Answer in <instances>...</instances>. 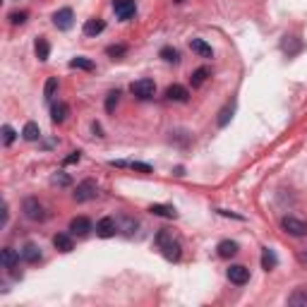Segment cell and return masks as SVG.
Segmentation results:
<instances>
[{"instance_id":"obj_11","label":"cell","mask_w":307,"mask_h":307,"mask_svg":"<svg viewBox=\"0 0 307 307\" xmlns=\"http://www.w3.org/2000/svg\"><path fill=\"white\" fill-rule=\"evenodd\" d=\"M91 231V221L87 216H74L72 221H70V233L72 235H87Z\"/></svg>"},{"instance_id":"obj_4","label":"cell","mask_w":307,"mask_h":307,"mask_svg":"<svg viewBox=\"0 0 307 307\" xmlns=\"http://www.w3.org/2000/svg\"><path fill=\"white\" fill-rule=\"evenodd\" d=\"M130 91L135 94L137 99L146 101V99H151L154 94H156V82H154V80H137V82L130 84Z\"/></svg>"},{"instance_id":"obj_29","label":"cell","mask_w":307,"mask_h":307,"mask_svg":"<svg viewBox=\"0 0 307 307\" xmlns=\"http://www.w3.org/2000/svg\"><path fill=\"white\" fill-rule=\"evenodd\" d=\"M15 137H17V132L12 130V125H3V144L10 146L15 142Z\"/></svg>"},{"instance_id":"obj_37","label":"cell","mask_w":307,"mask_h":307,"mask_svg":"<svg viewBox=\"0 0 307 307\" xmlns=\"http://www.w3.org/2000/svg\"><path fill=\"white\" fill-rule=\"evenodd\" d=\"M91 130H94V135H96V137H103V130H101L99 123H94V125H91Z\"/></svg>"},{"instance_id":"obj_31","label":"cell","mask_w":307,"mask_h":307,"mask_svg":"<svg viewBox=\"0 0 307 307\" xmlns=\"http://www.w3.org/2000/svg\"><path fill=\"white\" fill-rule=\"evenodd\" d=\"M118 99H120V91H110L108 96H106V110H108V113H113V110H116V106H118Z\"/></svg>"},{"instance_id":"obj_7","label":"cell","mask_w":307,"mask_h":307,"mask_svg":"<svg viewBox=\"0 0 307 307\" xmlns=\"http://www.w3.org/2000/svg\"><path fill=\"white\" fill-rule=\"evenodd\" d=\"M228 281L235 283V286H245L250 281V269L243 266V264H231L228 266Z\"/></svg>"},{"instance_id":"obj_17","label":"cell","mask_w":307,"mask_h":307,"mask_svg":"<svg viewBox=\"0 0 307 307\" xmlns=\"http://www.w3.org/2000/svg\"><path fill=\"white\" fill-rule=\"evenodd\" d=\"M149 211H151L154 216L178 218V211H175V207H171V204H151V207H149Z\"/></svg>"},{"instance_id":"obj_30","label":"cell","mask_w":307,"mask_h":307,"mask_svg":"<svg viewBox=\"0 0 307 307\" xmlns=\"http://www.w3.org/2000/svg\"><path fill=\"white\" fill-rule=\"evenodd\" d=\"M231 118H233V106L228 103L226 108H223V110H221V113H218V127H226V125H228V120H231Z\"/></svg>"},{"instance_id":"obj_28","label":"cell","mask_w":307,"mask_h":307,"mask_svg":"<svg viewBox=\"0 0 307 307\" xmlns=\"http://www.w3.org/2000/svg\"><path fill=\"white\" fill-rule=\"evenodd\" d=\"M125 53H127V46H123V44L108 46V48H106V55H108V58H113V60H116V58H120V55H125Z\"/></svg>"},{"instance_id":"obj_6","label":"cell","mask_w":307,"mask_h":307,"mask_svg":"<svg viewBox=\"0 0 307 307\" xmlns=\"http://www.w3.org/2000/svg\"><path fill=\"white\" fill-rule=\"evenodd\" d=\"M99 195V185L94 180H82L80 185H77V190H74V199L77 202H89V199H94Z\"/></svg>"},{"instance_id":"obj_35","label":"cell","mask_w":307,"mask_h":307,"mask_svg":"<svg viewBox=\"0 0 307 307\" xmlns=\"http://www.w3.org/2000/svg\"><path fill=\"white\" fill-rule=\"evenodd\" d=\"M53 185H70V178L65 175V173H58V175H53Z\"/></svg>"},{"instance_id":"obj_8","label":"cell","mask_w":307,"mask_h":307,"mask_svg":"<svg viewBox=\"0 0 307 307\" xmlns=\"http://www.w3.org/2000/svg\"><path fill=\"white\" fill-rule=\"evenodd\" d=\"M120 231V226H118V221L113 216H103L96 223V233H99V238H113V235Z\"/></svg>"},{"instance_id":"obj_18","label":"cell","mask_w":307,"mask_h":307,"mask_svg":"<svg viewBox=\"0 0 307 307\" xmlns=\"http://www.w3.org/2000/svg\"><path fill=\"white\" fill-rule=\"evenodd\" d=\"M34 51H36V58L41 63L48 60V55H51V44H48V39L46 36H39L36 39V46H34Z\"/></svg>"},{"instance_id":"obj_26","label":"cell","mask_w":307,"mask_h":307,"mask_svg":"<svg viewBox=\"0 0 307 307\" xmlns=\"http://www.w3.org/2000/svg\"><path fill=\"white\" fill-rule=\"evenodd\" d=\"M161 58L166 63H178L180 60V53L175 48H171V46H166V48H161Z\"/></svg>"},{"instance_id":"obj_39","label":"cell","mask_w":307,"mask_h":307,"mask_svg":"<svg viewBox=\"0 0 307 307\" xmlns=\"http://www.w3.org/2000/svg\"><path fill=\"white\" fill-rule=\"evenodd\" d=\"M302 257H305V259H307V250H305V254H302Z\"/></svg>"},{"instance_id":"obj_21","label":"cell","mask_w":307,"mask_h":307,"mask_svg":"<svg viewBox=\"0 0 307 307\" xmlns=\"http://www.w3.org/2000/svg\"><path fill=\"white\" fill-rule=\"evenodd\" d=\"M22 137H24L27 142H36L39 137H41V127H39L34 120H29L27 125H24V130H22Z\"/></svg>"},{"instance_id":"obj_15","label":"cell","mask_w":307,"mask_h":307,"mask_svg":"<svg viewBox=\"0 0 307 307\" xmlns=\"http://www.w3.org/2000/svg\"><path fill=\"white\" fill-rule=\"evenodd\" d=\"M190 48H192V53H197L199 58H214V51H211V46L204 39H192Z\"/></svg>"},{"instance_id":"obj_34","label":"cell","mask_w":307,"mask_h":307,"mask_svg":"<svg viewBox=\"0 0 307 307\" xmlns=\"http://www.w3.org/2000/svg\"><path fill=\"white\" fill-rule=\"evenodd\" d=\"M27 12H12V15H10V22H12V24H24V22H27Z\"/></svg>"},{"instance_id":"obj_16","label":"cell","mask_w":307,"mask_h":307,"mask_svg":"<svg viewBox=\"0 0 307 307\" xmlns=\"http://www.w3.org/2000/svg\"><path fill=\"white\" fill-rule=\"evenodd\" d=\"M70 116V106L67 103H63V101H58V103H53V108H51V120L53 123H65V118Z\"/></svg>"},{"instance_id":"obj_10","label":"cell","mask_w":307,"mask_h":307,"mask_svg":"<svg viewBox=\"0 0 307 307\" xmlns=\"http://www.w3.org/2000/svg\"><path fill=\"white\" fill-rule=\"evenodd\" d=\"M166 99H168V101H178V103H185V101L190 99V91L185 89L182 84H171V87L166 89Z\"/></svg>"},{"instance_id":"obj_22","label":"cell","mask_w":307,"mask_h":307,"mask_svg":"<svg viewBox=\"0 0 307 307\" xmlns=\"http://www.w3.org/2000/svg\"><path fill=\"white\" fill-rule=\"evenodd\" d=\"M276 264H279V259H276L274 250L264 247V252H262V266H264L266 271H271V269H276Z\"/></svg>"},{"instance_id":"obj_2","label":"cell","mask_w":307,"mask_h":307,"mask_svg":"<svg viewBox=\"0 0 307 307\" xmlns=\"http://www.w3.org/2000/svg\"><path fill=\"white\" fill-rule=\"evenodd\" d=\"M22 211H24V216H27L29 221H44L46 218V207L36 197L24 199V202H22Z\"/></svg>"},{"instance_id":"obj_1","label":"cell","mask_w":307,"mask_h":307,"mask_svg":"<svg viewBox=\"0 0 307 307\" xmlns=\"http://www.w3.org/2000/svg\"><path fill=\"white\" fill-rule=\"evenodd\" d=\"M154 243H156V247L163 252V257L168 259V262H178L182 254V245L178 238H173L171 231H166V228H161L159 233H156V238H154Z\"/></svg>"},{"instance_id":"obj_25","label":"cell","mask_w":307,"mask_h":307,"mask_svg":"<svg viewBox=\"0 0 307 307\" xmlns=\"http://www.w3.org/2000/svg\"><path fill=\"white\" fill-rule=\"evenodd\" d=\"M207 77H209V70H207V67H199V70H195V72H192V77H190L192 87H202Z\"/></svg>"},{"instance_id":"obj_5","label":"cell","mask_w":307,"mask_h":307,"mask_svg":"<svg viewBox=\"0 0 307 307\" xmlns=\"http://www.w3.org/2000/svg\"><path fill=\"white\" fill-rule=\"evenodd\" d=\"M113 12L118 15V19L127 22L130 17H135V12H137V0H113Z\"/></svg>"},{"instance_id":"obj_14","label":"cell","mask_w":307,"mask_h":307,"mask_svg":"<svg viewBox=\"0 0 307 307\" xmlns=\"http://www.w3.org/2000/svg\"><path fill=\"white\" fill-rule=\"evenodd\" d=\"M53 245H55V250H60V252H72L74 250L72 233H58L53 238Z\"/></svg>"},{"instance_id":"obj_36","label":"cell","mask_w":307,"mask_h":307,"mask_svg":"<svg viewBox=\"0 0 307 307\" xmlns=\"http://www.w3.org/2000/svg\"><path fill=\"white\" fill-rule=\"evenodd\" d=\"M80 159H82V151H72L63 163H65V166H72V163H80Z\"/></svg>"},{"instance_id":"obj_27","label":"cell","mask_w":307,"mask_h":307,"mask_svg":"<svg viewBox=\"0 0 307 307\" xmlns=\"http://www.w3.org/2000/svg\"><path fill=\"white\" fill-rule=\"evenodd\" d=\"M288 305H305L307 307V293L305 290H295L293 295H288Z\"/></svg>"},{"instance_id":"obj_19","label":"cell","mask_w":307,"mask_h":307,"mask_svg":"<svg viewBox=\"0 0 307 307\" xmlns=\"http://www.w3.org/2000/svg\"><path fill=\"white\" fill-rule=\"evenodd\" d=\"M106 29V22L103 19H89L87 24H84V36H96V34H101Z\"/></svg>"},{"instance_id":"obj_38","label":"cell","mask_w":307,"mask_h":307,"mask_svg":"<svg viewBox=\"0 0 307 307\" xmlns=\"http://www.w3.org/2000/svg\"><path fill=\"white\" fill-rule=\"evenodd\" d=\"M8 226V204H3V228Z\"/></svg>"},{"instance_id":"obj_23","label":"cell","mask_w":307,"mask_h":307,"mask_svg":"<svg viewBox=\"0 0 307 307\" xmlns=\"http://www.w3.org/2000/svg\"><path fill=\"white\" fill-rule=\"evenodd\" d=\"M70 67H77V70H87V72H91L96 65L91 63L89 58H82V55H77V58H72V60H70Z\"/></svg>"},{"instance_id":"obj_3","label":"cell","mask_w":307,"mask_h":307,"mask_svg":"<svg viewBox=\"0 0 307 307\" xmlns=\"http://www.w3.org/2000/svg\"><path fill=\"white\" fill-rule=\"evenodd\" d=\"M281 228H283L288 235H293V238H302V235H307V221L295 218V216H283Z\"/></svg>"},{"instance_id":"obj_20","label":"cell","mask_w":307,"mask_h":307,"mask_svg":"<svg viewBox=\"0 0 307 307\" xmlns=\"http://www.w3.org/2000/svg\"><path fill=\"white\" fill-rule=\"evenodd\" d=\"M216 250H218V257L228 259V257L238 254V243H235V240H223V243H218Z\"/></svg>"},{"instance_id":"obj_9","label":"cell","mask_w":307,"mask_h":307,"mask_svg":"<svg viewBox=\"0 0 307 307\" xmlns=\"http://www.w3.org/2000/svg\"><path fill=\"white\" fill-rule=\"evenodd\" d=\"M72 19H74V12H72V10H70V8H63V10H58V12L53 15V24L60 29V31H67V29L72 27Z\"/></svg>"},{"instance_id":"obj_12","label":"cell","mask_w":307,"mask_h":307,"mask_svg":"<svg viewBox=\"0 0 307 307\" xmlns=\"http://www.w3.org/2000/svg\"><path fill=\"white\" fill-rule=\"evenodd\" d=\"M22 259L29 264H39L44 257H41V250H39V245L34 243H27L24 247H22Z\"/></svg>"},{"instance_id":"obj_13","label":"cell","mask_w":307,"mask_h":307,"mask_svg":"<svg viewBox=\"0 0 307 307\" xmlns=\"http://www.w3.org/2000/svg\"><path fill=\"white\" fill-rule=\"evenodd\" d=\"M17 262H19V254L12 247H3L0 250V264H3V269H15Z\"/></svg>"},{"instance_id":"obj_33","label":"cell","mask_w":307,"mask_h":307,"mask_svg":"<svg viewBox=\"0 0 307 307\" xmlns=\"http://www.w3.org/2000/svg\"><path fill=\"white\" fill-rule=\"evenodd\" d=\"M118 223H123V231H125L127 235H132L135 233V228H137V221L135 218H130V216H125L123 221H118Z\"/></svg>"},{"instance_id":"obj_24","label":"cell","mask_w":307,"mask_h":307,"mask_svg":"<svg viewBox=\"0 0 307 307\" xmlns=\"http://www.w3.org/2000/svg\"><path fill=\"white\" fill-rule=\"evenodd\" d=\"M55 91H58V77H48V80H46V87H44V99L51 101Z\"/></svg>"},{"instance_id":"obj_32","label":"cell","mask_w":307,"mask_h":307,"mask_svg":"<svg viewBox=\"0 0 307 307\" xmlns=\"http://www.w3.org/2000/svg\"><path fill=\"white\" fill-rule=\"evenodd\" d=\"M127 168H132V171H139V173H154V168L149 163H142V161H130L127 163Z\"/></svg>"}]
</instances>
